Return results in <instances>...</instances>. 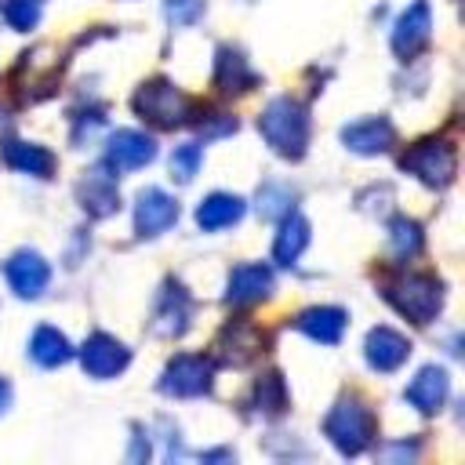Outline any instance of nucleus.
Segmentation results:
<instances>
[{"label": "nucleus", "instance_id": "nucleus-1", "mask_svg": "<svg viewBox=\"0 0 465 465\" xmlns=\"http://www.w3.org/2000/svg\"><path fill=\"white\" fill-rule=\"evenodd\" d=\"M258 131H262V138L280 156L298 160L305 153V145H309V113H305L302 102H294L287 94L283 98H272L265 105V113L258 116Z\"/></svg>", "mask_w": 465, "mask_h": 465}, {"label": "nucleus", "instance_id": "nucleus-2", "mask_svg": "<svg viewBox=\"0 0 465 465\" xmlns=\"http://www.w3.org/2000/svg\"><path fill=\"white\" fill-rule=\"evenodd\" d=\"M385 298L411 320V323H429L440 312L443 302V287L436 276H400L392 283H385Z\"/></svg>", "mask_w": 465, "mask_h": 465}, {"label": "nucleus", "instance_id": "nucleus-3", "mask_svg": "<svg viewBox=\"0 0 465 465\" xmlns=\"http://www.w3.org/2000/svg\"><path fill=\"white\" fill-rule=\"evenodd\" d=\"M323 432L341 454H360L374 436V414L360 400H338L323 421Z\"/></svg>", "mask_w": 465, "mask_h": 465}, {"label": "nucleus", "instance_id": "nucleus-4", "mask_svg": "<svg viewBox=\"0 0 465 465\" xmlns=\"http://www.w3.org/2000/svg\"><path fill=\"white\" fill-rule=\"evenodd\" d=\"M134 113L153 127H178L189 120V98L171 80H149L134 94Z\"/></svg>", "mask_w": 465, "mask_h": 465}, {"label": "nucleus", "instance_id": "nucleus-5", "mask_svg": "<svg viewBox=\"0 0 465 465\" xmlns=\"http://www.w3.org/2000/svg\"><path fill=\"white\" fill-rule=\"evenodd\" d=\"M400 167L411 171V174H418V178L429 182V185H447V182L454 178L458 156H454V149H450L447 142L429 138V142L411 145V149L400 156Z\"/></svg>", "mask_w": 465, "mask_h": 465}, {"label": "nucleus", "instance_id": "nucleus-6", "mask_svg": "<svg viewBox=\"0 0 465 465\" xmlns=\"http://www.w3.org/2000/svg\"><path fill=\"white\" fill-rule=\"evenodd\" d=\"M211 385H214V363L207 356H193V352L174 356L160 378V389L167 396H203V392H211Z\"/></svg>", "mask_w": 465, "mask_h": 465}, {"label": "nucleus", "instance_id": "nucleus-7", "mask_svg": "<svg viewBox=\"0 0 465 465\" xmlns=\"http://www.w3.org/2000/svg\"><path fill=\"white\" fill-rule=\"evenodd\" d=\"M429 36H432V11L425 0H418L400 15V22L392 29V51L400 58H414L418 51L429 47Z\"/></svg>", "mask_w": 465, "mask_h": 465}, {"label": "nucleus", "instance_id": "nucleus-8", "mask_svg": "<svg viewBox=\"0 0 465 465\" xmlns=\"http://www.w3.org/2000/svg\"><path fill=\"white\" fill-rule=\"evenodd\" d=\"M127 360H131V352L124 349V341H116L113 334H102V331L91 334L80 349V363L91 378H113L127 367Z\"/></svg>", "mask_w": 465, "mask_h": 465}, {"label": "nucleus", "instance_id": "nucleus-9", "mask_svg": "<svg viewBox=\"0 0 465 465\" xmlns=\"http://www.w3.org/2000/svg\"><path fill=\"white\" fill-rule=\"evenodd\" d=\"M4 276H7V283L18 298H40L47 280H51V269L36 251H18V254L7 258Z\"/></svg>", "mask_w": 465, "mask_h": 465}, {"label": "nucleus", "instance_id": "nucleus-10", "mask_svg": "<svg viewBox=\"0 0 465 465\" xmlns=\"http://www.w3.org/2000/svg\"><path fill=\"white\" fill-rule=\"evenodd\" d=\"M178 222V203L163 189H142L134 207V229L138 236H160Z\"/></svg>", "mask_w": 465, "mask_h": 465}, {"label": "nucleus", "instance_id": "nucleus-11", "mask_svg": "<svg viewBox=\"0 0 465 465\" xmlns=\"http://www.w3.org/2000/svg\"><path fill=\"white\" fill-rule=\"evenodd\" d=\"M341 142H345V149H352L360 156H374V153H385L396 142V127L385 116H367V120L345 124Z\"/></svg>", "mask_w": 465, "mask_h": 465}, {"label": "nucleus", "instance_id": "nucleus-12", "mask_svg": "<svg viewBox=\"0 0 465 465\" xmlns=\"http://www.w3.org/2000/svg\"><path fill=\"white\" fill-rule=\"evenodd\" d=\"M156 156V142L142 131H116L105 149V163L113 171H138Z\"/></svg>", "mask_w": 465, "mask_h": 465}, {"label": "nucleus", "instance_id": "nucleus-13", "mask_svg": "<svg viewBox=\"0 0 465 465\" xmlns=\"http://www.w3.org/2000/svg\"><path fill=\"white\" fill-rule=\"evenodd\" d=\"M189 316H193L189 294L182 291V283H167L163 294H160V305L153 312V331L163 334V338H178V334H185Z\"/></svg>", "mask_w": 465, "mask_h": 465}, {"label": "nucleus", "instance_id": "nucleus-14", "mask_svg": "<svg viewBox=\"0 0 465 465\" xmlns=\"http://www.w3.org/2000/svg\"><path fill=\"white\" fill-rule=\"evenodd\" d=\"M269 291H272V269L262 265V262H247V265H236L229 272L225 298L232 305H251V302H262Z\"/></svg>", "mask_w": 465, "mask_h": 465}, {"label": "nucleus", "instance_id": "nucleus-15", "mask_svg": "<svg viewBox=\"0 0 465 465\" xmlns=\"http://www.w3.org/2000/svg\"><path fill=\"white\" fill-rule=\"evenodd\" d=\"M363 352H367V363H371L374 371L389 374V371H396V367L411 356V341H407L400 331H392V327H374V331L367 334Z\"/></svg>", "mask_w": 465, "mask_h": 465}, {"label": "nucleus", "instance_id": "nucleus-16", "mask_svg": "<svg viewBox=\"0 0 465 465\" xmlns=\"http://www.w3.org/2000/svg\"><path fill=\"white\" fill-rule=\"evenodd\" d=\"M447 392H450V381H447V371L443 367H421L418 374H414V381L407 385V403L411 407H418L421 414H436L440 407H443V400H447Z\"/></svg>", "mask_w": 465, "mask_h": 465}, {"label": "nucleus", "instance_id": "nucleus-17", "mask_svg": "<svg viewBox=\"0 0 465 465\" xmlns=\"http://www.w3.org/2000/svg\"><path fill=\"white\" fill-rule=\"evenodd\" d=\"M243 218V200L240 196H229V193H211L200 207H196V225L203 232H218V229H229Z\"/></svg>", "mask_w": 465, "mask_h": 465}, {"label": "nucleus", "instance_id": "nucleus-18", "mask_svg": "<svg viewBox=\"0 0 465 465\" xmlns=\"http://www.w3.org/2000/svg\"><path fill=\"white\" fill-rule=\"evenodd\" d=\"M298 331L309 334L320 345H334L341 338V331H345V312L334 309V305H312V309H305L298 316Z\"/></svg>", "mask_w": 465, "mask_h": 465}, {"label": "nucleus", "instance_id": "nucleus-19", "mask_svg": "<svg viewBox=\"0 0 465 465\" xmlns=\"http://www.w3.org/2000/svg\"><path fill=\"white\" fill-rule=\"evenodd\" d=\"M262 334H258V327H251V323H229L225 331H222V338H218V349H222V360L225 363H247V360H254L258 352H262Z\"/></svg>", "mask_w": 465, "mask_h": 465}, {"label": "nucleus", "instance_id": "nucleus-20", "mask_svg": "<svg viewBox=\"0 0 465 465\" xmlns=\"http://www.w3.org/2000/svg\"><path fill=\"white\" fill-rule=\"evenodd\" d=\"M254 69L247 65V58L232 47H222L218 58H214V87L218 91H247L254 87Z\"/></svg>", "mask_w": 465, "mask_h": 465}, {"label": "nucleus", "instance_id": "nucleus-21", "mask_svg": "<svg viewBox=\"0 0 465 465\" xmlns=\"http://www.w3.org/2000/svg\"><path fill=\"white\" fill-rule=\"evenodd\" d=\"M80 203H84V211L87 214H94V218H105V214H113L116 211V185H113V178L105 174V171H91L84 182H80Z\"/></svg>", "mask_w": 465, "mask_h": 465}, {"label": "nucleus", "instance_id": "nucleus-22", "mask_svg": "<svg viewBox=\"0 0 465 465\" xmlns=\"http://www.w3.org/2000/svg\"><path fill=\"white\" fill-rule=\"evenodd\" d=\"M305 243H309V222H305L302 214L287 211V214H283V225H280V232H276V243H272V258H276L280 265H294L298 254L305 251Z\"/></svg>", "mask_w": 465, "mask_h": 465}, {"label": "nucleus", "instance_id": "nucleus-23", "mask_svg": "<svg viewBox=\"0 0 465 465\" xmlns=\"http://www.w3.org/2000/svg\"><path fill=\"white\" fill-rule=\"evenodd\" d=\"M4 160L22 171V174H36V178H47L54 171V156L44 149V145H25V142H4Z\"/></svg>", "mask_w": 465, "mask_h": 465}, {"label": "nucleus", "instance_id": "nucleus-24", "mask_svg": "<svg viewBox=\"0 0 465 465\" xmlns=\"http://www.w3.org/2000/svg\"><path fill=\"white\" fill-rule=\"evenodd\" d=\"M29 356H33L40 367H62V363L73 356V349H69V338H65L62 331H54V327H36V334H33V341H29Z\"/></svg>", "mask_w": 465, "mask_h": 465}, {"label": "nucleus", "instance_id": "nucleus-25", "mask_svg": "<svg viewBox=\"0 0 465 465\" xmlns=\"http://www.w3.org/2000/svg\"><path fill=\"white\" fill-rule=\"evenodd\" d=\"M254 400H258V411L262 414H280L287 407V389H283V378L276 371L262 374L258 385H254Z\"/></svg>", "mask_w": 465, "mask_h": 465}, {"label": "nucleus", "instance_id": "nucleus-26", "mask_svg": "<svg viewBox=\"0 0 465 465\" xmlns=\"http://www.w3.org/2000/svg\"><path fill=\"white\" fill-rule=\"evenodd\" d=\"M389 243H392V251H396L400 258L418 254V251H421V229H418V222L396 218V222L389 225Z\"/></svg>", "mask_w": 465, "mask_h": 465}, {"label": "nucleus", "instance_id": "nucleus-27", "mask_svg": "<svg viewBox=\"0 0 465 465\" xmlns=\"http://www.w3.org/2000/svg\"><path fill=\"white\" fill-rule=\"evenodd\" d=\"M40 7H44V0H7L4 4V18H7L11 29L25 33V29H33L40 22Z\"/></svg>", "mask_w": 465, "mask_h": 465}, {"label": "nucleus", "instance_id": "nucleus-28", "mask_svg": "<svg viewBox=\"0 0 465 465\" xmlns=\"http://www.w3.org/2000/svg\"><path fill=\"white\" fill-rule=\"evenodd\" d=\"M200 160H203V153H200L196 142L178 145V149L171 153V178H178V182H193V174L200 171Z\"/></svg>", "mask_w": 465, "mask_h": 465}, {"label": "nucleus", "instance_id": "nucleus-29", "mask_svg": "<svg viewBox=\"0 0 465 465\" xmlns=\"http://www.w3.org/2000/svg\"><path fill=\"white\" fill-rule=\"evenodd\" d=\"M291 203H294V193H291L287 185H265V189L258 193V211H262V218H280V214L291 211Z\"/></svg>", "mask_w": 465, "mask_h": 465}, {"label": "nucleus", "instance_id": "nucleus-30", "mask_svg": "<svg viewBox=\"0 0 465 465\" xmlns=\"http://www.w3.org/2000/svg\"><path fill=\"white\" fill-rule=\"evenodd\" d=\"M203 11V0H167V18L174 25H193Z\"/></svg>", "mask_w": 465, "mask_h": 465}, {"label": "nucleus", "instance_id": "nucleus-31", "mask_svg": "<svg viewBox=\"0 0 465 465\" xmlns=\"http://www.w3.org/2000/svg\"><path fill=\"white\" fill-rule=\"evenodd\" d=\"M7 400H11V389H7V381H4V378H0V411H4V407H7Z\"/></svg>", "mask_w": 465, "mask_h": 465}, {"label": "nucleus", "instance_id": "nucleus-32", "mask_svg": "<svg viewBox=\"0 0 465 465\" xmlns=\"http://www.w3.org/2000/svg\"><path fill=\"white\" fill-rule=\"evenodd\" d=\"M4 131H7V120H4V116H0V134H4Z\"/></svg>", "mask_w": 465, "mask_h": 465}]
</instances>
